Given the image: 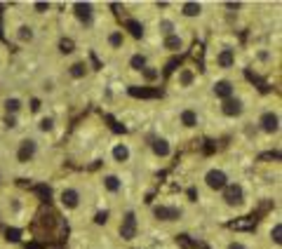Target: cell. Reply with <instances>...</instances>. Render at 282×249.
Wrapping results in <instances>:
<instances>
[{"label":"cell","instance_id":"10","mask_svg":"<svg viewBox=\"0 0 282 249\" xmlns=\"http://www.w3.org/2000/svg\"><path fill=\"white\" fill-rule=\"evenodd\" d=\"M73 10H75V17H78L80 21H85V24L92 21V5H90V2H75Z\"/></svg>","mask_w":282,"mask_h":249},{"label":"cell","instance_id":"38","mask_svg":"<svg viewBox=\"0 0 282 249\" xmlns=\"http://www.w3.org/2000/svg\"><path fill=\"white\" fill-rule=\"evenodd\" d=\"M259 160H280V153H278V151H270V153H263Z\"/></svg>","mask_w":282,"mask_h":249},{"label":"cell","instance_id":"45","mask_svg":"<svg viewBox=\"0 0 282 249\" xmlns=\"http://www.w3.org/2000/svg\"><path fill=\"white\" fill-rule=\"evenodd\" d=\"M228 249H247V247H244L242 242H230V245H228Z\"/></svg>","mask_w":282,"mask_h":249},{"label":"cell","instance_id":"34","mask_svg":"<svg viewBox=\"0 0 282 249\" xmlns=\"http://www.w3.org/2000/svg\"><path fill=\"white\" fill-rule=\"evenodd\" d=\"M19 38H21V40H31V38H33L31 26H21V28H19Z\"/></svg>","mask_w":282,"mask_h":249},{"label":"cell","instance_id":"20","mask_svg":"<svg viewBox=\"0 0 282 249\" xmlns=\"http://www.w3.org/2000/svg\"><path fill=\"white\" fill-rule=\"evenodd\" d=\"M181 122H184L186 127H195V125H198V115H195L193 111H184V113H181Z\"/></svg>","mask_w":282,"mask_h":249},{"label":"cell","instance_id":"15","mask_svg":"<svg viewBox=\"0 0 282 249\" xmlns=\"http://www.w3.org/2000/svg\"><path fill=\"white\" fill-rule=\"evenodd\" d=\"M153 153L160 155V157L169 155V144H167L165 139H155V141H153Z\"/></svg>","mask_w":282,"mask_h":249},{"label":"cell","instance_id":"27","mask_svg":"<svg viewBox=\"0 0 282 249\" xmlns=\"http://www.w3.org/2000/svg\"><path fill=\"white\" fill-rule=\"evenodd\" d=\"M193 57H195V59H198V61H200V71H205V64H202V54H205V47H202L200 42H195V45H193Z\"/></svg>","mask_w":282,"mask_h":249},{"label":"cell","instance_id":"1","mask_svg":"<svg viewBox=\"0 0 282 249\" xmlns=\"http://www.w3.org/2000/svg\"><path fill=\"white\" fill-rule=\"evenodd\" d=\"M120 237L122 240H134L136 237V214L134 211H127L125 219L120 223Z\"/></svg>","mask_w":282,"mask_h":249},{"label":"cell","instance_id":"16","mask_svg":"<svg viewBox=\"0 0 282 249\" xmlns=\"http://www.w3.org/2000/svg\"><path fill=\"white\" fill-rule=\"evenodd\" d=\"M235 61V57H233V50H224V52L219 54V66L221 68H230Z\"/></svg>","mask_w":282,"mask_h":249},{"label":"cell","instance_id":"31","mask_svg":"<svg viewBox=\"0 0 282 249\" xmlns=\"http://www.w3.org/2000/svg\"><path fill=\"white\" fill-rule=\"evenodd\" d=\"M5 235H7V240H10V242H19L21 230H19V228H7V230H5Z\"/></svg>","mask_w":282,"mask_h":249},{"label":"cell","instance_id":"18","mask_svg":"<svg viewBox=\"0 0 282 249\" xmlns=\"http://www.w3.org/2000/svg\"><path fill=\"white\" fill-rule=\"evenodd\" d=\"M181 10H184L186 17H198V14L202 12V7L198 5V2H184V7H181Z\"/></svg>","mask_w":282,"mask_h":249},{"label":"cell","instance_id":"13","mask_svg":"<svg viewBox=\"0 0 282 249\" xmlns=\"http://www.w3.org/2000/svg\"><path fill=\"white\" fill-rule=\"evenodd\" d=\"M244 78L249 80V82H254L256 87H259V92H270V85L268 82H266V80H261L259 78V76H256V73H252V71H249V68H247V71H244Z\"/></svg>","mask_w":282,"mask_h":249},{"label":"cell","instance_id":"19","mask_svg":"<svg viewBox=\"0 0 282 249\" xmlns=\"http://www.w3.org/2000/svg\"><path fill=\"white\" fill-rule=\"evenodd\" d=\"M130 66H132L134 71H144V68H146V57H144V54H134V57L130 59Z\"/></svg>","mask_w":282,"mask_h":249},{"label":"cell","instance_id":"26","mask_svg":"<svg viewBox=\"0 0 282 249\" xmlns=\"http://www.w3.org/2000/svg\"><path fill=\"white\" fill-rule=\"evenodd\" d=\"M270 240H273L278 247L282 245V226H280V223H275V226H273V230H270Z\"/></svg>","mask_w":282,"mask_h":249},{"label":"cell","instance_id":"9","mask_svg":"<svg viewBox=\"0 0 282 249\" xmlns=\"http://www.w3.org/2000/svg\"><path fill=\"white\" fill-rule=\"evenodd\" d=\"M78 202H80V195H78V191H73V188H66V191L61 193V205H64L66 210H75V207H78Z\"/></svg>","mask_w":282,"mask_h":249},{"label":"cell","instance_id":"14","mask_svg":"<svg viewBox=\"0 0 282 249\" xmlns=\"http://www.w3.org/2000/svg\"><path fill=\"white\" fill-rule=\"evenodd\" d=\"M125 28H127L136 40L144 36V24H141V21H136V19H127V21H125Z\"/></svg>","mask_w":282,"mask_h":249},{"label":"cell","instance_id":"42","mask_svg":"<svg viewBox=\"0 0 282 249\" xmlns=\"http://www.w3.org/2000/svg\"><path fill=\"white\" fill-rule=\"evenodd\" d=\"M214 148H216V144H214V141H207V146H205V153L209 155V153H214Z\"/></svg>","mask_w":282,"mask_h":249},{"label":"cell","instance_id":"51","mask_svg":"<svg viewBox=\"0 0 282 249\" xmlns=\"http://www.w3.org/2000/svg\"><path fill=\"white\" fill-rule=\"evenodd\" d=\"M2 10H5V5H0V14H2Z\"/></svg>","mask_w":282,"mask_h":249},{"label":"cell","instance_id":"3","mask_svg":"<svg viewBox=\"0 0 282 249\" xmlns=\"http://www.w3.org/2000/svg\"><path fill=\"white\" fill-rule=\"evenodd\" d=\"M224 200H226V205H230V207L242 205V186H238V184L226 186V188H224Z\"/></svg>","mask_w":282,"mask_h":249},{"label":"cell","instance_id":"8","mask_svg":"<svg viewBox=\"0 0 282 249\" xmlns=\"http://www.w3.org/2000/svg\"><path fill=\"white\" fill-rule=\"evenodd\" d=\"M228 228H233V230H254V228H256V219H254V216H240V219L230 221Z\"/></svg>","mask_w":282,"mask_h":249},{"label":"cell","instance_id":"2","mask_svg":"<svg viewBox=\"0 0 282 249\" xmlns=\"http://www.w3.org/2000/svg\"><path fill=\"white\" fill-rule=\"evenodd\" d=\"M205 181H207V186H209L212 191H224V188L228 186V184H226V174H224V172H219V170L207 172Z\"/></svg>","mask_w":282,"mask_h":249},{"label":"cell","instance_id":"47","mask_svg":"<svg viewBox=\"0 0 282 249\" xmlns=\"http://www.w3.org/2000/svg\"><path fill=\"white\" fill-rule=\"evenodd\" d=\"M228 10H240V2H226Z\"/></svg>","mask_w":282,"mask_h":249},{"label":"cell","instance_id":"43","mask_svg":"<svg viewBox=\"0 0 282 249\" xmlns=\"http://www.w3.org/2000/svg\"><path fill=\"white\" fill-rule=\"evenodd\" d=\"M19 186H21V188H31V191H33V186H36V184H31V181H26V179H19Z\"/></svg>","mask_w":282,"mask_h":249},{"label":"cell","instance_id":"12","mask_svg":"<svg viewBox=\"0 0 282 249\" xmlns=\"http://www.w3.org/2000/svg\"><path fill=\"white\" fill-rule=\"evenodd\" d=\"M214 94H216V96H221V99L226 101V99L233 96V85H230L228 80H219V82L214 85Z\"/></svg>","mask_w":282,"mask_h":249},{"label":"cell","instance_id":"5","mask_svg":"<svg viewBox=\"0 0 282 249\" xmlns=\"http://www.w3.org/2000/svg\"><path fill=\"white\" fill-rule=\"evenodd\" d=\"M130 96H136V99H158V96H162V90H150V87H136V85H132L130 90Z\"/></svg>","mask_w":282,"mask_h":249},{"label":"cell","instance_id":"41","mask_svg":"<svg viewBox=\"0 0 282 249\" xmlns=\"http://www.w3.org/2000/svg\"><path fill=\"white\" fill-rule=\"evenodd\" d=\"M31 111H33V113L40 111V101H38V99H31Z\"/></svg>","mask_w":282,"mask_h":249},{"label":"cell","instance_id":"32","mask_svg":"<svg viewBox=\"0 0 282 249\" xmlns=\"http://www.w3.org/2000/svg\"><path fill=\"white\" fill-rule=\"evenodd\" d=\"M179 82H181L184 87H188V85L193 82V73H190V71H181V76H179Z\"/></svg>","mask_w":282,"mask_h":249},{"label":"cell","instance_id":"11","mask_svg":"<svg viewBox=\"0 0 282 249\" xmlns=\"http://www.w3.org/2000/svg\"><path fill=\"white\" fill-rule=\"evenodd\" d=\"M33 153H36V141H24L21 148H19V153H17V160L19 162H28L33 157Z\"/></svg>","mask_w":282,"mask_h":249},{"label":"cell","instance_id":"25","mask_svg":"<svg viewBox=\"0 0 282 249\" xmlns=\"http://www.w3.org/2000/svg\"><path fill=\"white\" fill-rule=\"evenodd\" d=\"M104 118H106V122L111 125V130H113V132H118V134H125V132H127V127H125V125H120L115 118H111V115H104Z\"/></svg>","mask_w":282,"mask_h":249},{"label":"cell","instance_id":"23","mask_svg":"<svg viewBox=\"0 0 282 249\" xmlns=\"http://www.w3.org/2000/svg\"><path fill=\"white\" fill-rule=\"evenodd\" d=\"M104 184H106V188L111 191V193L120 191V179H118V176H113V174H108L106 179H104Z\"/></svg>","mask_w":282,"mask_h":249},{"label":"cell","instance_id":"46","mask_svg":"<svg viewBox=\"0 0 282 249\" xmlns=\"http://www.w3.org/2000/svg\"><path fill=\"white\" fill-rule=\"evenodd\" d=\"M36 10H38V12H45V10H47V2H36Z\"/></svg>","mask_w":282,"mask_h":249},{"label":"cell","instance_id":"39","mask_svg":"<svg viewBox=\"0 0 282 249\" xmlns=\"http://www.w3.org/2000/svg\"><path fill=\"white\" fill-rule=\"evenodd\" d=\"M160 28L165 31V33H167V36H172V31H174V26H172V21H162Z\"/></svg>","mask_w":282,"mask_h":249},{"label":"cell","instance_id":"48","mask_svg":"<svg viewBox=\"0 0 282 249\" xmlns=\"http://www.w3.org/2000/svg\"><path fill=\"white\" fill-rule=\"evenodd\" d=\"M188 197L195 200V197H198V191H195V188H188Z\"/></svg>","mask_w":282,"mask_h":249},{"label":"cell","instance_id":"30","mask_svg":"<svg viewBox=\"0 0 282 249\" xmlns=\"http://www.w3.org/2000/svg\"><path fill=\"white\" fill-rule=\"evenodd\" d=\"M181 64V57H174V59H169V61H167V66H165V71H162V73H165V76H169V73H172V71H174L176 66Z\"/></svg>","mask_w":282,"mask_h":249},{"label":"cell","instance_id":"6","mask_svg":"<svg viewBox=\"0 0 282 249\" xmlns=\"http://www.w3.org/2000/svg\"><path fill=\"white\" fill-rule=\"evenodd\" d=\"M261 130L268 132V134L278 132L280 130V118H278L275 113H263V115H261Z\"/></svg>","mask_w":282,"mask_h":249},{"label":"cell","instance_id":"33","mask_svg":"<svg viewBox=\"0 0 282 249\" xmlns=\"http://www.w3.org/2000/svg\"><path fill=\"white\" fill-rule=\"evenodd\" d=\"M108 42H111V47H120L122 45V33H111Z\"/></svg>","mask_w":282,"mask_h":249},{"label":"cell","instance_id":"24","mask_svg":"<svg viewBox=\"0 0 282 249\" xmlns=\"http://www.w3.org/2000/svg\"><path fill=\"white\" fill-rule=\"evenodd\" d=\"M165 47L172 50V52H174V50H181V38H179V36H167V38H165Z\"/></svg>","mask_w":282,"mask_h":249},{"label":"cell","instance_id":"28","mask_svg":"<svg viewBox=\"0 0 282 249\" xmlns=\"http://www.w3.org/2000/svg\"><path fill=\"white\" fill-rule=\"evenodd\" d=\"M85 71H87V66L85 64H73L71 66V76H73V78H82Z\"/></svg>","mask_w":282,"mask_h":249},{"label":"cell","instance_id":"22","mask_svg":"<svg viewBox=\"0 0 282 249\" xmlns=\"http://www.w3.org/2000/svg\"><path fill=\"white\" fill-rule=\"evenodd\" d=\"M73 50H75V42H73L71 38H61V40H59V52H61V54H71Z\"/></svg>","mask_w":282,"mask_h":249},{"label":"cell","instance_id":"35","mask_svg":"<svg viewBox=\"0 0 282 249\" xmlns=\"http://www.w3.org/2000/svg\"><path fill=\"white\" fill-rule=\"evenodd\" d=\"M141 73H144V78H146V80H155V78H158V76H160V73H158L155 68H144Z\"/></svg>","mask_w":282,"mask_h":249},{"label":"cell","instance_id":"36","mask_svg":"<svg viewBox=\"0 0 282 249\" xmlns=\"http://www.w3.org/2000/svg\"><path fill=\"white\" fill-rule=\"evenodd\" d=\"M106 221H108V211H96V216H94V223L104 226Z\"/></svg>","mask_w":282,"mask_h":249},{"label":"cell","instance_id":"40","mask_svg":"<svg viewBox=\"0 0 282 249\" xmlns=\"http://www.w3.org/2000/svg\"><path fill=\"white\" fill-rule=\"evenodd\" d=\"M52 125H54L52 120H50V118H45V120L40 122V130H42V132H50V130H52Z\"/></svg>","mask_w":282,"mask_h":249},{"label":"cell","instance_id":"37","mask_svg":"<svg viewBox=\"0 0 282 249\" xmlns=\"http://www.w3.org/2000/svg\"><path fill=\"white\" fill-rule=\"evenodd\" d=\"M176 240H179V245H181L184 249H190L193 245H195V242H190V240H188V235H179Z\"/></svg>","mask_w":282,"mask_h":249},{"label":"cell","instance_id":"4","mask_svg":"<svg viewBox=\"0 0 282 249\" xmlns=\"http://www.w3.org/2000/svg\"><path fill=\"white\" fill-rule=\"evenodd\" d=\"M153 214H155V219H160V221H179V219H181V210L165 207V205L155 207V210H153Z\"/></svg>","mask_w":282,"mask_h":249},{"label":"cell","instance_id":"7","mask_svg":"<svg viewBox=\"0 0 282 249\" xmlns=\"http://www.w3.org/2000/svg\"><path fill=\"white\" fill-rule=\"evenodd\" d=\"M221 111H224V115H228V118H235V115H240L242 113V101L240 99H226L224 106H221Z\"/></svg>","mask_w":282,"mask_h":249},{"label":"cell","instance_id":"17","mask_svg":"<svg viewBox=\"0 0 282 249\" xmlns=\"http://www.w3.org/2000/svg\"><path fill=\"white\" fill-rule=\"evenodd\" d=\"M33 191L40 195L42 202H47V205H50V200H52V188H50V186H33Z\"/></svg>","mask_w":282,"mask_h":249},{"label":"cell","instance_id":"44","mask_svg":"<svg viewBox=\"0 0 282 249\" xmlns=\"http://www.w3.org/2000/svg\"><path fill=\"white\" fill-rule=\"evenodd\" d=\"M90 59H92V66H94V68H101V61H99V59H96V54H90Z\"/></svg>","mask_w":282,"mask_h":249},{"label":"cell","instance_id":"50","mask_svg":"<svg viewBox=\"0 0 282 249\" xmlns=\"http://www.w3.org/2000/svg\"><path fill=\"white\" fill-rule=\"evenodd\" d=\"M5 125H7V127H17V122H14V118H10V115H7V120H5Z\"/></svg>","mask_w":282,"mask_h":249},{"label":"cell","instance_id":"21","mask_svg":"<svg viewBox=\"0 0 282 249\" xmlns=\"http://www.w3.org/2000/svg\"><path fill=\"white\" fill-rule=\"evenodd\" d=\"M113 157H115L118 162H125V160L130 157V148H127V146H115V148H113Z\"/></svg>","mask_w":282,"mask_h":249},{"label":"cell","instance_id":"49","mask_svg":"<svg viewBox=\"0 0 282 249\" xmlns=\"http://www.w3.org/2000/svg\"><path fill=\"white\" fill-rule=\"evenodd\" d=\"M26 249H42V245H38V242H28Z\"/></svg>","mask_w":282,"mask_h":249},{"label":"cell","instance_id":"29","mask_svg":"<svg viewBox=\"0 0 282 249\" xmlns=\"http://www.w3.org/2000/svg\"><path fill=\"white\" fill-rule=\"evenodd\" d=\"M5 108H7V113H17V111L21 108V101H19V99H7V101H5Z\"/></svg>","mask_w":282,"mask_h":249}]
</instances>
